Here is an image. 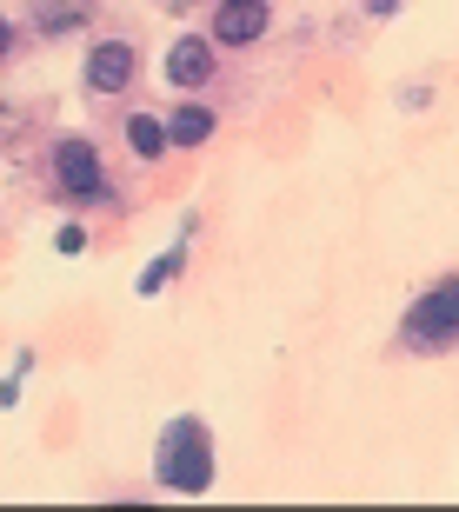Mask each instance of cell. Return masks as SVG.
<instances>
[{
  "instance_id": "8992f818",
  "label": "cell",
  "mask_w": 459,
  "mask_h": 512,
  "mask_svg": "<svg viewBox=\"0 0 459 512\" xmlns=\"http://www.w3.org/2000/svg\"><path fill=\"white\" fill-rule=\"evenodd\" d=\"M167 80H173V87H207V80H213V47H207V40H193V34H180L167 47Z\"/></svg>"
},
{
  "instance_id": "9c48e42d",
  "label": "cell",
  "mask_w": 459,
  "mask_h": 512,
  "mask_svg": "<svg viewBox=\"0 0 459 512\" xmlns=\"http://www.w3.org/2000/svg\"><path fill=\"white\" fill-rule=\"evenodd\" d=\"M173 273H180V247H173V253H160V260H153L147 273H140V293H147V300H153V293H160V286H167Z\"/></svg>"
},
{
  "instance_id": "6da1fadb",
  "label": "cell",
  "mask_w": 459,
  "mask_h": 512,
  "mask_svg": "<svg viewBox=\"0 0 459 512\" xmlns=\"http://www.w3.org/2000/svg\"><path fill=\"white\" fill-rule=\"evenodd\" d=\"M160 486L173 493H207L213 486V453H207V426L200 419H173L160 433V459H153Z\"/></svg>"
},
{
  "instance_id": "30bf717a",
  "label": "cell",
  "mask_w": 459,
  "mask_h": 512,
  "mask_svg": "<svg viewBox=\"0 0 459 512\" xmlns=\"http://www.w3.org/2000/svg\"><path fill=\"white\" fill-rule=\"evenodd\" d=\"M366 14H400V0H366Z\"/></svg>"
},
{
  "instance_id": "3957f363",
  "label": "cell",
  "mask_w": 459,
  "mask_h": 512,
  "mask_svg": "<svg viewBox=\"0 0 459 512\" xmlns=\"http://www.w3.org/2000/svg\"><path fill=\"white\" fill-rule=\"evenodd\" d=\"M260 34H267V0H220V14H213V40L220 47H247Z\"/></svg>"
},
{
  "instance_id": "ba28073f",
  "label": "cell",
  "mask_w": 459,
  "mask_h": 512,
  "mask_svg": "<svg viewBox=\"0 0 459 512\" xmlns=\"http://www.w3.org/2000/svg\"><path fill=\"white\" fill-rule=\"evenodd\" d=\"M127 140H134V153H140V160H160V147H167V120L134 114V120H127Z\"/></svg>"
},
{
  "instance_id": "277c9868",
  "label": "cell",
  "mask_w": 459,
  "mask_h": 512,
  "mask_svg": "<svg viewBox=\"0 0 459 512\" xmlns=\"http://www.w3.org/2000/svg\"><path fill=\"white\" fill-rule=\"evenodd\" d=\"M134 80V47L127 40H100L94 54H87V87L94 94H120Z\"/></svg>"
},
{
  "instance_id": "52a82bcc",
  "label": "cell",
  "mask_w": 459,
  "mask_h": 512,
  "mask_svg": "<svg viewBox=\"0 0 459 512\" xmlns=\"http://www.w3.org/2000/svg\"><path fill=\"white\" fill-rule=\"evenodd\" d=\"M207 133H213V114H207V107H180V114L167 120V140H180V147H200Z\"/></svg>"
},
{
  "instance_id": "7a4b0ae2",
  "label": "cell",
  "mask_w": 459,
  "mask_h": 512,
  "mask_svg": "<svg viewBox=\"0 0 459 512\" xmlns=\"http://www.w3.org/2000/svg\"><path fill=\"white\" fill-rule=\"evenodd\" d=\"M406 346H420V353L459 346V280H440L413 313H406Z\"/></svg>"
},
{
  "instance_id": "5b68a950",
  "label": "cell",
  "mask_w": 459,
  "mask_h": 512,
  "mask_svg": "<svg viewBox=\"0 0 459 512\" xmlns=\"http://www.w3.org/2000/svg\"><path fill=\"white\" fill-rule=\"evenodd\" d=\"M54 180L67 193H107V187H100V160H94L87 140H60V147H54Z\"/></svg>"
},
{
  "instance_id": "8fae6325",
  "label": "cell",
  "mask_w": 459,
  "mask_h": 512,
  "mask_svg": "<svg viewBox=\"0 0 459 512\" xmlns=\"http://www.w3.org/2000/svg\"><path fill=\"white\" fill-rule=\"evenodd\" d=\"M7 47H14V27H7V20H0V54H7Z\"/></svg>"
}]
</instances>
